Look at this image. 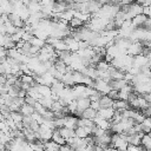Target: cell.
I'll use <instances>...</instances> for the list:
<instances>
[{"label":"cell","mask_w":151,"mask_h":151,"mask_svg":"<svg viewBox=\"0 0 151 151\" xmlns=\"http://www.w3.org/2000/svg\"><path fill=\"white\" fill-rule=\"evenodd\" d=\"M147 18H149L147 14L140 13V14H138V15H136V17L132 18V25H133L134 27H140V26L147 20Z\"/></svg>","instance_id":"obj_1"},{"label":"cell","mask_w":151,"mask_h":151,"mask_svg":"<svg viewBox=\"0 0 151 151\" xmlns=\"http://www.w3.org/2000/svg\"><path fill=\"white\" fill-rule=\"evenodd\" d=\"M98 101H99V106H100V109L112 107V106H113V103H114V100H113L112 98H110L107 94H104ZM100 109H99V110H100Z\"/></svg>","instance_id":"obj_2"},{"label":"cell","mask_w":151,"mask_h":151,"mask_svg":"<svg viewBox=\"0 0 151 151\" xmlns=\"http://www.w3.org/2000/svg\"><path fill=\"white\" fill-rule=\"evenodd\" d=\"M97 117H98V110H96V109H94V107H92V106H90V107L85 109V110H84V112H83V118L94 120Z\"/></svg>","instance_id":"obj_3"},{"label":"cell","mask_w":151,"mask_h":151,"mask_svg":"<svg viewBox=\"0 0 151 151\" xmlns=\"http://www.w3.org/2000/svg\"><path fill=\"white\" fill-rule=\"evenodd\" d=\"M91 99H90V97H79V98H77V104H78V109H80V110H85V109H87V107H90L91 106Z\"/></svg>","instance_id":"obj_4"},{"label":"cell","mask_w":151,"mask_h":151,"mask_svg":"<svg viewBox=\"0 0 151 151\" xmlns=\"http://www.w3.org/2000/svg\"><path fill=\"white\" fill-rule=\"evenodd\" d=\"M20 111H21L24 114H33V113L35 112V107L32 106V105H29V104H26V103H25V104L21 106Z\"/></svg>","instance_id":"obj_5"},{"label":"cell","mask_w":151,"mask_h":151,"mask_svg":"<svg viewBox=\"0 0 151 151\" xmlns=\"http://www.w3.org/2000/svg\"><path fill=\"white\" fill-rule=\"evenodd\" d=\"M107 96H109L110 98H112L113 100H118V99H120V92L117 91V90H110L109 93H107Z\"/></svg>","instance_id":"obj_6"}]
</instances>
